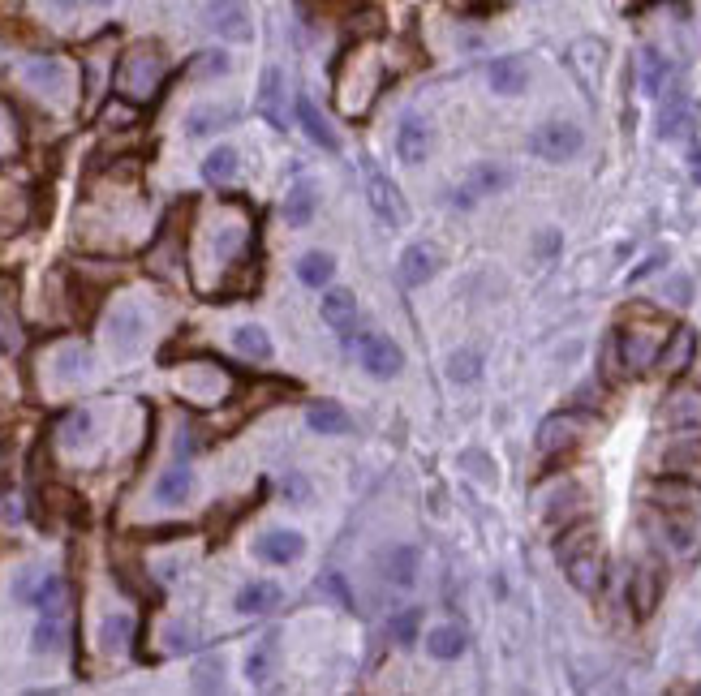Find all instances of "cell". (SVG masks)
Here are the masks:
<instances>
[{
	"label": "cell",
	"mask_w": 701,
	"mask_h": 696,
	"mask_svg": "<svg viewBox=\"0 0 701 696\" xmlns=\"http://www.w3.org/2000/svg\"><path fill=\"white\" fill-rule=\"evenodd\" d=\"M555 559H560V568H564L572 589H581V593H598V589H603L607 555H603V546H598V533L585 529L581 520H577V525H568L564 538L555 542Z\"/></svg>",
	"instance_id": "6da1fadb"
},
{
	"label": "cell",
	"mask_w": 701,
	"mask_h": 696,
	"mask_svg": "<svg viewBox=\"0 0 701 696\" xmlns=\"http://www.w3.org/2000/svg\"><path fill=\"white\" fill-rule=\"evenodd\" d=\"M164 48L160 43H134L130 52L121 56V69H117V86L125 99L134 104H147V99L160 91V78H164Z\"/></svg>",
	"instance_id": "7a4b0ae2"
},
{
	"label": "cell",
	"mask_w": 701,
	"mask_h": 696,
	"mask_svg": "<svg viewBox=\"0 0 701 696\" xmlns=\"http://www.w3.org/2000/svg\"><path fill=\"white\" fill-rule=\"evenodd\" d=\"M581 147H585V134H581V125H572V121H547L534 129V138H529V151L538 159H551V164H564V159H572Z\"/></svg>",
	"instance_id": "3957f363"
},
{
	"label": "cell",
	"mask_w": 701,
	"mask_h": 696,
	"mask_svg": "<svg viewBox=\"0 0 701 696\" xmlns=\"http://www.w3.org/2000/svg\"><path fill=\"white\" fill-rule=\"evenodd\" d=\"M667 477H697L701 482V430H676L663 443V456H658Z\"/></svg>",
	"instance_id": "277c9868"
},
{
	"label": "cell",
	"mask_w": 701,
	"mask_h": 696,
	"mask_svg": "<svg viewBox=\"0 0 701 696\" xmlns=\"http://www.w3.org/2000/svg\"><path fill=\"white\" fill-rule=\"evenodd\" d=\"M581 434H585V417L577 413H555L547 417V422L538 426V456H564L572 452V447L581 443Z\"/></svg>",
	"instance_id": "5b68a950"
},
{
	"label": "cell",
	"mask_w": 701,
	"mask_h": 696,
	"mask_svg": "<svg viewBox=\"0 0 701 696\" xmlns=\"http://www.w3.org/2000/svg\"><path fill=\"white\" fill-rule=\"evenodd\" d=\"M357 361H362V370L370 374V379H383V383L405 370V353H400L388 336H366L362 344H357Z\"/></svg>",
	"instance_id": "8992f818"
},
{
	"label": "cell",
	"mask_w": 701,
	"mask_h": 696,
	"mask_svg": "<svg viewBox=\"0 0 701 696\" xmlns=\"http://www.w3.org/2000/svg\"><path fill=\"white\" fill-rule=\"evenodd\" d=\"M512 185V172L508 168H499V164H478L469 177L456 185V207H474V202H482V198H491V194H504Z\"/></svg>",
	"instance_id": "52a82bcc"
},
{
	"label": "cell",
	"mask_w": 701,
	"mask_h": 696,
	"mask_svg": "<svg viewBox=\"0 0 701 696\" xmlns=\"http://www.w3.org/2000/svg\"><path fill=\"white\" fill-rule=\"evenodd\" d=\"M366 198H370V207H375L379 220H388V224H405L409 220V207H405V198L396 194V185L383 177V172L375 164H366Z\"/></svg>",
	"instance_id": "ba28073f"
},
{
	"label": "cell",
	"mask_w": 701,
	"mask_h": 696,
	"mask_svg": "<svg viewBox=\"0 0 701 696\" xmlns=\"http://www.w3.org/2000/svg\"><path fill=\"white\" fill-rule=\"evenodd\" d=\"M207 26H211V31H216L220 39H228V43H250V35H254L250 13H246V5H241V0H211Z\"/></svg>",
	"instance_id": "9c48e42d"
},
{
	"label": "cell",
	"mask_w": 701,
	"mask_h": 696,
	"mask_svg": "<svg viewBox=\"0 0 701 696\" xmlns=\"http://www.w3.org/2000/svg\"><path fill=\"white\" fill-rule=\"evenodd\" d=\"M254 555H259L263 563H271V568H289V563H297L306 555V538L297 529H271L254 542Z\"/></svg>",
	"instance_id": "30bf717a"
},
{
	"label": "cell",
	"mask_w": 701,
	"mask_h": 696,
	"mask_svg": "<svg viewBox=\"0 0 701 696\" xmlns=\"http://www.w3.org/2000/svg\"><path fill=\"white\" fill-rule=\"evenodd\" d=\"M142 336H147V314L138 306H117V314L108 318V344L117 348L121 357H130L142 348Z\"/></svg>",
	"instance_id": "8fae6325"
},
{
	"label": "cell",
	"mask_w": 701,
	"mask_h": 696,
	"mask_svg": "<svg viewBox=\"0 0 701 696\" xmlns=\"http://www.w3.org/2000/svg\"><path fill=\"white\" fill-rule=\"evenodd\" d=\"M431 147H435L431 121H422V116H405V121H400V129H396V155L405 159V164L418 168V164H426Z\"/></svg>",
	"instance_id": "7c38bea8"
},
{
	"label": "cell",
	"mask_w": 701,
	"mask_h": 696,
	"mask_svg": "<svg viewBox=\"0 0 701 696\" xmlns=\"http://www.w3.org/2000/svg\"><path fill=\"white\" fill-rule=\"evenodd\" d=\"M585 516V490L581 486H560L555 495L547 499V507H542V525L547 529H568L577 525V520Z\"/></svg>",
	"instance_id": "4fadbf2b"
},
{
	"label": "cell",
	"mask_w": 701,
	"mask_h": 696,
	"mask_svg": "<svg viewBox=\"0 0 701 696\" xmlns=\"http://www.w3.org/2000/svg\"><path fill=\"white\" fill-rule=\"evenodd\" d=\"M293 112H297V125H302V134L314 142V147H323V151H340V138L332 134L327 116L319 112V104H314L310 95H297V99H293Z\"/></svg>",
	"instance_id": "5bb4252c"
},
{
	"label": "cell",
	"mask_w": 701,
	"mask_h": 696,
	"mask_svg": "<svg viewBox=\"0 0 701 696\" xmlns=\"http://www.w3.org/2000/svg\"><path fill=\"white\" fill-rule=\"evenodd\" d=\"M323 323L336 331V336H353V327H357V297L349 293V288H327L323 293Z\"/></svg>",
	"instance_id": "9a60e30c"
},
{
	"label": "cell",
	"mask_w": 701,
	"mask_h": 696,
	"mask_svg": "<svg viewBox=\"0 0 701 696\" xmlns=\"http://www.w3.org/2000/svg\"><path fill=\"white\" fill-rule=\"evenodd\" d=\"M697 353V331L693 327H676L671 336L663 340V348H658V361L654 366L663 370V374H680V370H689V361Z\"/></svg>",
	"instance_id": "2e32d148"
},
{
	"label": "cell",
	"mask_w": 701,
	"mask_h": 696,
	"mask_svg": "<svg viewBox=\"0 0 701 696\" xmlns=\"http://www.w3.org/2000/svg\"><path fill=\"white\" fill-rule=\"evenodd\" d=\"M697 495L701 490L697 486H689V477H663V482H654L650 486V499H654V507L658 512H680V516H689L693 507H697Z\"/></svg>",
	"instance_id": "e0dca14e"
},
{
	"label": "cell",
	"mask_w": 701,
	"mask_h": 696,
	"mask_svg": "<svg viewBox=\"0 0 701 696\" xmlns=\"http://www.w3.org/2000/svg\"><path fill=\"white\" fill-rule=\"evenodd\" d=\"M658 598H663V572L646 563V568L633 572V585H628V606H633L637 619H650Z\"/></svg>",
	"instance_id": "ac0fdd59"
},
{
	"label": "cell",
	"mask_w": 701,
	"mask_h": 696,
	"mask_svg": "<svg viewBox=\"0 0 701 696\" xmlns=\"http://www.w3.org/2000/svg\"><path fill=\"white\" fill-rule=\"evenodd\" d=\"M486 82H491L495 95H521L529 86V65L521 56H499V61L486 65Z\"/></svg>",
	"instance_id": "d6986e66"
},
{
	"label": "cell",
	"mask_w": 701,
	"mask_h": 696,
	"mask_svg": "<svg viewBox=\"0 0 701 696\" xmlns=\"http://www.w3.org/2000/svg\"><path fill=\"white\" fill-rule=\"evenodd\" d=\"M22 78L31 82L35 91H44V95L69 91V69L56 61V56H35V61H26V65H22Z\"/></svg>",
	"instance_id": "ffe728a7"
},
{
	"label": "cell",
	"mask_w": 701,
	"mask_h": 696,
	"mask_svg": "<svg viewBox=\"0 0 701 696\" xmlns=\"http://www.w3.org/2000/svg\"><path fill=\"white\" fill-rule=\"evenodd\" d=\"M435 271H439V250H435V245H409V250L400 254V284L418 288L426 280H435Z\"/></svg>",
	"instance_id": "44dd1931"
},
{
	"label": "cell",
	"mask_w": 701,
	"mask_h": 696,
	"mask_svg": "<svg viewBox=\"0 0 701 696\" xmlns=\"http://www.w3.org/2000/svg\"><path fill=\"white\" fill-rule=\"evenodd\" d=\"M469 649V632L456 628V623H439V628L426 632V654L435 662H456Z\"/></svg>",
	"instance_id": "7402d4cb"
},
{
	"label": "cell",
	"mask_w": 701,
	"mask_h": 696,
	"mask_svg": "<svg viewBox=\"0 0 701 696\" xmlns=\"http://www.w3.org/2000/svg\"><path fill=\"white\" fill-rule=\"evenodd\" d=\"M259 112L267 116V125L284 129V74L276 65H267L259 78Z\"/></svg>",
	"instance_id": "603a6c76"
},
{
	"label": "cell",
	"mask_w": 701,
	"mask_h": 696,
	"mask_svg": "<svg viewBox=\"0 0 701 696\" xmlns=\"http://www.w3.org/2000/svg\"><path fill=\"white\" fill-rule=\"evenodd\" d=\"M689 125H693V104H689V95H671L667 104H663V112H658V138H684L689 134Z\"/></svg>",
	"instance_id": "cb8c5ba5"
},
{
	"label": "cell",
	"mask_w": 701,
	"mask_h": 696,
	"mask_svg": "<svg viewBox=\"0 0 701 696\" xmlns=\"http://www.w3.org/2000/svg\"><path fill=\"white\" fill-rule=\"evenodd\" d=\"M306 422L314 434H349L353 430V417L340 409L336 400H314L306 409Z\"/></svg>",
	"instance_id": "d4e9b609"
},
{
	"label": "cell",
	"mask_w": 701,
	"mask_h": 696,
	"mask_svg": "<svg viewBox=\"0 0 701 696\" xmlns=\"http://www.w3.org/2000/svg\"><path fill=\"white\" fill-rule=\"evenodd\" d=\"M280 606V585L276 580H250L246 589L237 593V611L241 615H267Z\"/></svg>",
	"instance_id": "484cf974"
},
{
	"label": "cell",
	"mask_w": 701,
	"mask_h": 696,
	"mask_svg": "<svg viewBox=\"0 0 701 696\" xmlns=\"http://www.w3.org/2000/svg\"><path fill=\"white\" fill-rule=\"evenodd\" d=\"M130 636H134V619L125 611H112L99 619V649H104V654H112V658L125 654V649H130Z\"/></svg>",
	"instance_id": "4316f807"
},
{
	"label": "cell",
	"mask_w": 701,
	"mask_h": 696,
	"mask_svg": "<svg viewBox=\"0 0 701 696\" xmlns=\"http://www.w3.org/2000/svg\"><path fill=\"white\" fill-rule=\"evenodd\" d=\"M190 490H194V473L185 469V464H173V469H164L160 482H155V499L164 507H181L190 499Z\"/></svg>",
	"instance_id": "83f0119b"
},
{
	"label": "cell",
	"mask_w": 701,
	"mask_h": 696,
	"mask_svg": "<svg viewBox=\"0 0 701 696\" xmlns=\"http://www.w3.org/2000/svg\"><path fill=\"white\" fill-rule=\"evenodd\" d=\"M667 78H671V61L658 48H646L641 52V95L658 99L667 91Z\"/></svg>",
	"instance_id": "f1b7e54d"
},
{
	"label": "cell",
	"mask_w": 701,
	"mask_h": 696,
	"mask_svg": "<svg viewBox=\"0 0 701 696\" xmlns=\"http://www.w3.org/2000/svg\"><path fill=\"white\" fill-rule=\"evenodd\" d=\"M314 207H319V194H314V181H297L289 198H284V220L293 228H306L314 220Z\"/></svg>",
	"instance_id": "f546056e"
},
{
	"label": "cell",
	"mask_w": 701,
	"mask_h": 696,
	"mask_svg": "<svg viewBox=\"0 0 701 696\" xmlns=\"http://www.w3.org/2000/svg\"><path fill=\"white\" fill-rule=\"evenodd\" d=\"M332 275H336V258L332 254L310 250V254L297 258V280H302L306 288H327V284H332Z\"/></svg>",
	"instance_id": "4dcf8cb0"
},
{
	"label": "cell",
	"mask_w": 701,
	"mask_h": 696,
	"mask_svg": "<svg viewBox=\"0 0 701 696\" xmlns=\"http://www.w3.org/2000/svg\"><path fill=\"white\" fill-rule=\"evenodd\" d=\"M237 172H241V155L233 147H216L203 159V181L207 185H233Z\"/></svg>",
	"instance_id": "1f68e13d"
},
{
	"label": "cell",
	"mask_w": 701,
	"mask_h": 696,
	"mask_svg": "<svg viewBox=\"0 0 701 696\" xmlns=\"http://www.w3.org/2000/svg\"><path fill=\"white\" fill-rule=\"evenodd\" d=\"M383 576L392 580V585H413L418 580V546H392L388 559H383Z\"/></svg>",
	"instance_id": "d6a6232c"
},
{
	"label": "cell",
	"mask_w": 701,
	"mask_h": 696,
	"mask_svg": "<svg viewBox=\"0 0 701 696\" xmlns=\"http://www.w3.org/2000/svg\"><path fill=\"white\" fill-rule=\"evenodd\" d=\"M233 348L241 357H250V361H271V353H276V348H271V336L259 323H241L233 331Z\"/></svg>",
	"instance_id": "836d02e7"
},
{
	"label": "cell",
	"mask_w": 701,
	"mask_h": 696,
	"mask_svg": "<svg viewBox=\"0 0 701 696\" xmlns=\"http://www.w3.org/2000/svg\"><path fill=\"white\" fill-rule=\"evenodd\" d=\"M233 108H194L190 116H185V134L190 138H207V134H216V129H224L228 121H233Z\"/></svg>",
	"instance_id": "e575fe53"
},
{
	"label": "cell",
	"mask_w": 701,
	"mask_h": 696,
	"mask_svg": "<svg viewBox=\"0 0 701 696\" xmlns=\"http://www.w3.org/2000/svg\"><path fill=\"white\" fill-rule=\"evenodd\" d=\"M271 675H276V636H267L263 645H254L250 658H246V679H250L254 688L267 684Z\"/></svg>",
	"instance_id": "d590c367"
},
{
	"label": "cell",
	"mask_w": 701,
	"mask_h": 696,
	"mask_svg": "<svg viewBox=\"0 0 701 696\" xmlns=\"http://www.w3.org/2000/svg\"><path fill=\"white\" fill-rule=\"evenodd\" d=\"M31 606H39L44 615H61V606H65V580H61V576H44V580H35V589H31Z\"/></svg>",
	"instance_id": "8d00e7d4"
},
{
	"label": "cell",
	"mask_w": 701,
	"mask_h": 696,
	"mask_svg": "<svg viewBox=\"0 0 701 696\" xmlns=\"http://www.w3.org/2000/svg\"><path fill=\"white\" fill-rule=\"evenodd\" d=\"M65 645V623L61 615H44L35 623V632H31V649L35 654H56V649Z\"/></svg>",
	"instance_id": "74e56055"
},
{
	"label": "cell",
	"mask_w": 701,
	"mask_h": 696,
	"mask_svg": "<svg viewBox=\"0 0 701 696\" xmlns=\"http://www.w3.org/2000/svg\"><path fill=\"white\" fill-rule=\"evenodd\" d=\"M91 374V353L87 348H61L56 353V379L61 383H78Z\"/></svg>",
	"instance_id": "f35d334b"
},
{
	"label": "cell",
	"mask_w": 701,
	"mask_h": 696,
	"mask_svg": "<svg viewBox=\"0 0 701 696\" xmlns=\"http://www.w3.org/2000/svg\"><path fill=\"white\" fill-rule=\"evenodd\" d=\"M228 65H233V61H228V52H216V48H211V52H198L194 56V61H190V78H224L228 74Z\"/></svg>",
	"instance_id": "ab89813d"
},
{
	"label": "cell",
	"mask_w": 701,
	"mask_h": 696,
	"mask_svg": "<svg viewBox=\"0 0 701 696\" xmlns=\"http://www.w3.org/2000/svg\"><path fill=\"white\" fill-rule=\"evenodd\" d=\"M448 374H452L456 383H474L478 374H482V353H474V348H461V353H452Z\"/></svg>",
	"instance_id": "60d3db41"
},
{
	"label": "cell",
	"mask_w": 701,
	"mask_h": 696,
	"mask_svg": "<svg viewBox=\"0 0 701 696\" xmlns=\"http://www.w3.org/2000/svg\"><path fill=\"white\" fill-rule=\"evenodd\" d=\"M91 426H95V417H91L87 409H82V413H69V422L61 426V443H65V447H78V443H87Z\"/></svg>",
	"instance_id": "b9f144b4"
},
{
	"label": "cell",
	"mask_w": 701,
	"mask_h": 696,
	"mask_svg": "<svg viewBox=\"0 0 701 696\" xmlns=\"http://www.w3.org/2000/svg\"><path fill=\"white\" fill-rule=\"evenodd\" d=\"M413 636H418V611L409 606L405 615L392 619V641H396V645H413Z\"/></svg>",
	"instance_id": "7bdbcfd3"
},
{
	"label": "cell",
	"mask_w": 701,
	"mask_h": 696,
	"mask_svg": "<svg viewBox=\"0 0 701 696\" xmlns=\"http://www.w3.org/2000/svg\"><path fill=\"white\" fill-rule=\"evenodd\" d=\"M220 675H224V666H220L216 658H211V662H203V666H198V679H194V688H198V692H216V688H220Z\"/></svg>",
	"instance_id": "ee69618b"
},
{
	"label": "cell",
	"mask_w": 701,
	"mask_h": 696,
	"mask_svg": "<svg viewBox=\"0 0 701 696\" xmlns=\"http://www.w3.org/2000/svg\"><path fill=\"white\" fill-rule=\"evenodd\" d=\"M306 482H302V477H289V482H284V495H289V499H306Z\"/></svg>",
	"instance_id": "f6af8a7d"
},
{
	"label": "cell",
	"mask_w": 701,
	"mask_h": 696,
	"mask_svg": "<svg viewBox=\"0 0 701 696\" xmlns=\"http://www.w3.org/2000/svg\"><path fill=\"white\" fill-rule=\"evenodd\" d=\"M538 250H542V254H555V250H560V237H555V232H547V237H542V245H538Z\"/></svg>",
	"instance_id": "bcb514c9"
},
{
	"label": "cell",
	"mask_w": 701,
	"mask_h": 696,
	"mask_svg": "<svg viewBox=\"0 0 701 696\" xmlns=\"http://www.w3.org/2000/svg\"><path fill=\"white\" fill-rule=\"evenodd\" d=\"M0 512H5V520H18L22 507H18V499H5V507H0Z\"/></svg>",
	"instance_id": "7dc6e473"
},
{
	"label": "cell",
	"mask_w": 701,
	"mask_h": 696,
	"mask_svg": "<svg viewBox=\"0 0 701 696\" xmlns=\"http://www.w3.org/2000/svg\"><path fill=\"white\" fill-rule=\"evenodd\" d=\"M689 164H693V181H697V185H701V151H697V155H693V159H689Z\"/></svg>",
	"instance_id": "c3c4849f"
},
{
	"label": "cell",
	"mask_w": 701,
	"mask_h": 696,
	"mask_svg": "<svg viewBox=\"0 0 701 696\" xmlns=\"http://www.w3.org/2000/svg\"><path fill=\"white\" fill-rule=\"evenodd\" d=\"M52 5H56V9H74V0H52Z\"/></svg>",
	"instance_id": "681fc988"
},
{
	"label": "cell",
	"mask_w": 701,
	"mask_h": 696,
	"mask_svg": "<svg viewBox=\"0 0 701 696\" xmlns=\"http://www.w3.org/2000/svg\"><path fill=\"white\" fill-rule=\"evenodd\" d=\"M637 5H646V0H628V9H637Z\"/></svg>",
	"instance_id": "f907efd6"
},
{
	"label": "cell",
	"mask_w": 701,
	"mask_h": 696,
	"mask_svg": "<svg viewBox=\"0 0 701 696\" xmlns=\"http://www.w3.org/2000/svg\"><path fill=\"white\" fill-rule=\"evenodd\" d=\"M95 5H112V0H95Z\"/></svg>",
	"instance_id": "816d5d0a"
}]
</instances>
